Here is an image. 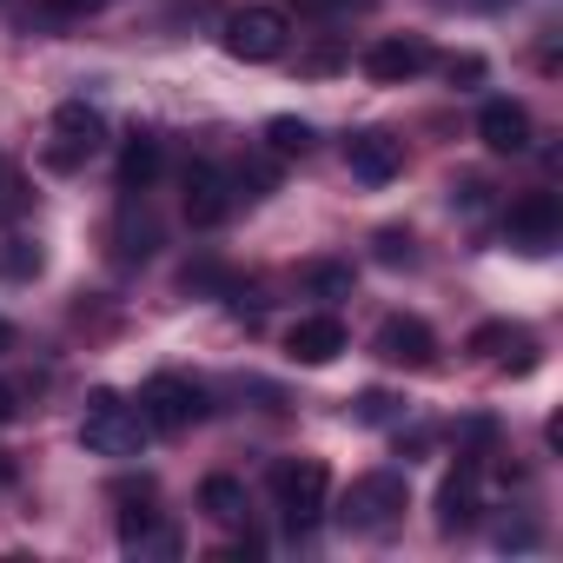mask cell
Masks as SVG:
<instances>
[{"label":"cell","instance_id":"6da1fadb","mask_svg":"<svg viewBox=\"0 0 563 563\" xmlns=\"http://www.w3.org/2000/svg\"><path fill=\"white\" fill-rule=\"evenodd\" d=\"M405 510H411V484H405V471H365V477L345 490L339 523H345L352 537H385V530L405 523Z\"/></svg>","mask_w":563,"mask_h":563},{"label":"cell","instance_id":"7a4b0ae2","mask_svg":"<svg viewBox=\"0 0 563 563\" xmlns=\"http://www.w3.org/2000/svg\"><path fill=\"white\" fill-rule=\"evenodd\" d=\"M325 497H332V471L319 457H278L272 464V504L286 517V530H312L325 517Z\"/></svg>","mask_w":563,"mask_h":563},{"label":"cell","instance_id":"3957f363","mask_svg":"<svg viewBox=\"0 0 563 563\" xmlns=\"http://www.w3.org/2000/svg\"><path fill=\"white\" fill-rule=\"evenodd\" d=\"M146 411H133L126 398H113V391H100L93 405H87V418H80V444L93 451V457H140L146 451Z\"/></svg>","mask_w":563,"mask_h":563},{"label":"cell","instance_id":"277c9868","mask_svg":"<svg viewBox=\"0 0 563 563\" xmlns=\"http://www.w3.org/2000/svg\"><path fill=\"white\" fill-rule=\"evenodd\" d=\"M140 411H146L153 431H192L206 418V391L192 378H179V372H153L146 391H140Z\"/></svg>","mask_w":563,"mask_h":563},{"label":"cell","instance_id":"5b68a950","mask_svg":"<svg viewBox=\"0 0 563 563\" xmlns=\"http://www.w3.org/2000/svg\"><path fill=\"white\" fill-rule=\"evenodd\" d=\"M225 54L232 60H278L286 54V14L278 8H239L232 21H225Z\"/></svg>","mask_w":563,"mask_h":563},{"label":"cell","instance_id":"8992f818","mask_svg":"<svg viewBox=\"0 0 563 563\" xmlns=\"http://www.w3.org/2000/svg\"><path fill=\"white\" fill-rule=\"evenodd\" d=\"M504 232H510L517 252H550V245L563 239V199H556V192H523V199L510 206Z\"/></svg>","mask_w":563,"mask_h":563},{"label":"cell","instance_id":"52a82bcc","mask_svg":"<svg viewBox=\"0 0 563 563\" xmlns=\"http://www.w3.org/2000/svg\"><path fill=\"white\" fill-rule=\"evenodd\" d=\"M100 140H107V120H100L87 100H67V107L54 113V146H47V166H60V173H67V166H80Z\"/></svg>","mask_w":563,"mask_h":563},{"label":"cell","instance_id":"ba28073f","mask_svg":"<svg viewBox=\"0 0 563 563\" xmlns=\"http://www.w3.org/2000/svg\"><path fill=\"white\" fill-rule=\"evenodd\" d=\"M179 206H186V219H192L199 232H212V225L232 219V179H225L212 159H192V166H186V199H179Z\"/></svg>","mask_w":563,"mask_h":563},{"label":"cell","instance_id":"9c48e42d","mask_svg":"<svg viewBox=\"0 0 563 563\" xmlns=\"http://www.w3.org/2000/svg\"><path fill=\"white\" fill-rule=\"evenodd\" d=\"M372 345H378L385 365H405V372H431V365H438V339H431V325H424V319H405V312L385 319Z\"/></svg>","mask_w":563,"mask_h":563},{"label":"cell","instance_id":"30bf717a","mask_svg":"<svg viewBox=\"0 0 563 563\" xmlns=\"http://www.w3.org/2000/svg\"><path fill=\"white\" fill-rule=\"evenodd\" d=\"M431 67V47L418 41V34H391V41H378L372 54H365V74L378 80V87H405V80H418Z\"/></svg>","mask_w":563,"mask_h":563},{"label":"cell","instance_id":"8fae6325","mask_svg":"<svg viewBox=\"0 0 563 563\" xmlns=\"http://www.w3.org/2000/svg\"><path fill=\"white\" fill-rule=\"evenodd\" d=\"M345 166H352L358 186H391L398 166H405V146L391 133H352L345 140Z\"/></svg>","mask_w":563,"mask_h":563},{"label":"cell","instance_id":"7c38bea8","mask_svg":"<svg viewBox=\"0 0 563 563\" xmlns=\"http://www.w3.org/2000/svg\"><path fill=\"white\" fill-rule=\"evenodd\" d=\"M286 352H292L299 365H332V358L345 352V325H339L332 312H312V319H299V325L286 332Z\"/></svg>","mask_w":563,"mask_h":563},{"label":"cell","instance_id":"4fadbf2b","mask_svg":"<svg viewBox=\"0 0 563 563\" xmlns=\"http://www.w3.org/2000/svg\"><path fill=\"white\" fill-rule=\"evenodd\" d=\"M477 140H484L490 153H523V146H530V113H523L517 100H484Z\"/></svg>","mask_w":563,"mask_h":563},{"label":"cell","instance_id":"5bb4252c","mask_svg":"<svg viewBox=\"0 0 563 563\" xmlns=\"http://www.w3.org/2000/svg\"><path fill=\"white\" fill-rule=\"evenodd\" d=\"M438 523H444V530H471V523H477V464H457V471L438 484Z\"/></svg>","mask_w":563,"mask_h":563},{"label":"cell","instance_id":"9a60e30c","mask_svg":"<svg viewBox=\"0 0 563 563\" xmlns=\"http://www.w3.org/2000/svg\"><path fill=\"white\" fill-rule=\"evenodd\" d=\"M159 159H166L159 140H153V133H133V140L120 146V186H126V192H146V186L159 179Z\"/></svg>","mask_w":563,"mask_h":563},{"label":"cell","instance_id":"2e32d148","mask_svg":"<svg viewBox=\"0 0 563 563\" xmlns=\"http://www.w3.org/2000/svg\"><path fill=\"white\" fill-rule=\"evenodd\" d=\"M199 510H206L212 523H245V484L225 477V471H212V477L199 484Z\"/></svg>","mask_w":563,"mask_h":563},{"label":"cell","instance_id":"e0dca14e","mask_svg":"<svg viewBox=\"0 0 563 563\" xmlns=\"http://www.w3.org/2000/svg\"><path fill=\"white\" fill-rule=\"evenodd\" d=\"M120 543H126V550H159V556H173V550H179V537H173V530H159V523H153V510H126V517H120Z\"/></svg>","mask_w":563,"mask_h":563},{"label":"cell","instance_id":"ac0fdd59","mask_svg":"<svg viewBox=\"0 0 563 563\" xmlns=\"http://www.w3.org/2000/svg\"><path fill=\"white\" fill-rule=\"evenodd\" d=\"M306 146H312V126H306V120H292V113L265 120V153H272V159H299Z\"/></svg>","mask_w":563,"mask_h":563},{"label":"cell","instance_id":"d6986e66","mask_svg":"<svg viewBox=\"0 0 563 563\" xmlns=\"http://www.w3.org/2000/svg\"><path fill=\"white\" fill-rule=\"evenodd\" d=\"M306 292H319V299H352V265H345V258H312V265H306Z\"/></svg>","mask_w":563,"mask_h":563},{"label":"cell","instance_id":"ffe728a7","mask_svg":"<svg viewBox=\"0 0 563 563\" xmlns=\"http://www.w3.org/2000/svg\"><path fill=\"white\" fill-rule=\"evenodd\" d=\"M299 14H312V21H352V14H372L378 0H292Z\"/></svg>","mask_w":563,"mask_h":563},{"label":"cell","instance_id":"44dd1931","mask_svg":"<svg viewBox=\"0 0 563 563\" xmlns=\"http://www.w3.org/2000/svg\"><path fill=\"white\" fill-rule=\"evenodd\" d=\"M272 179H278V166H272V159H245V166H239V192H232V199H265V192H272Z\"/></svg>","mask_w":563,"mask_h":563},{"label":"cell","instance_id":"7402d4cb","mask_svg":"<svg viewBox=\"0 0 563 563\" xmlns=\"http://www.w3.org/2000/svg\"><path fill=\"white\" fill-rule=\"evenodd\" d=\"M504 345H523V332H517V325H477V332H471V352H477V358H497Z\"/></svg>","mask_w":563,"mask_h":563},{"label":"cell","instance_id":"603a6c76","mask_svg":"<svg viewBox=\"0 0 563 563\" xmlns=\"http://www.w3.org/2000/svg\"><path fill=\"white\" fill-rule=\"evenodd\" d=\"M378 258H385V265H411V258H418V252H411V232H398V225L378 232Z\"/></svg>","mask_w":563,"mask_h":563},{"label":"cell","instance_id":"cb8c5ba5","mask_svg":"<svg viewBox=\"0 0 563 563\" xmlns=\"http://www.w3.org/2000/svg\"><path fill=\"white\" fill-rule=\"evenodd\" d=\"M358 418H365V424H385V418H398V398H391V391H365V398H358Z\"/></svg>","mask_w":563,"mask_h":563},{"label":"cell","instance_id":"d4e9b609","mask_svg":"<svg viewBox=\"0 0 563 563\" xmlns=\"http://www.w3.org/2000/svg\"><path fill=\"white\" fill-rule=\"evenodd\" d=\"M14 206H21V173L0 159V212H14Z\"/></svg>","mask_w":563,"mask_h":563},{"label":"cell","instance_id":"484cf974","mask_svg":"<svg viewBox=\"0 0 563 563\" xmlns=\"http://www.w3.org/2000/svg\"><path fill=\"white\" fill-rule=\"evenodd\" d=\"M339 60H345L339 47H319V54H306L299 67H306V74H339Z\"/></svg>","mask_w":563,"mask_h":563},{"label":"cell","instance_id":"4316f807","mask_svg":"<svg viewBox=\"0 0 563 563\" xmlns=\"http://www.w3.org/2000/svg\"><path fill=\"white\" fill-rule=\"evenodd\" d=\"M47 8H54V14H67V21H80V14H100L107 0H47Z\"/></svg>","mask_w":563,"mask_h":563},{"label":"cell","instance_id":"83f0119b","mask_svg":"<svg viewBox=\"0 0 563 563\" xmlns=\"http://www.w3.org/2000/svg\"><path fill=\"white\" fill-rule=\"evenodd\" d=\"M444 74H451V87H457V80H484V60H471V54H464V60H451Z\"/></svg>","mask_w":563,"mask_h":563},{"label":"cell","instance_id":"f1b7e54d","mask_svg":"<svg viewBox=\"0 0 563 563\" xmlns=\"http://www.w3.org/2000/svg\"><path fill=\"white\" fill-rule=\"evenodd\" d=\"M8 272H21V278H27V272H41V252H27V245H14V252H8Z\"/></svg>","mask_w":563,"mask_h":563},{"label":"cell","instance_id":"f546056e","mask_svg":"<svg viewBox=\"0 0 563 563\" xmlns=\"http://www.w3.org/2000/svg\"><path fill=\"white\" fill-rule=\"evenodd\" d=\"M14 411H21V405H14V385H8V378H0V424H8Z\"/></svg>","mask_w":563,"mask_h":563},{"label":"cell","instance_id":"4dcf8cb0","mask_svg":"<svg viewBox=\"0 0 563 563\" xmlns=\"http://www.w3.org/2000/svg\"><path fill=\"white\" fill-rule=\"evenodd\" d=\"M8 345H14V325H8V319H0V352H8Z\"/></svg>","mask_w":563,"mask_h":563},{"label":"cell","instance_id":"1f68e13d","mask_svg":"<svg viewBox=\"0 0 563 563\" xmlns=\"http://www.w3.org/2000/svg\"><path fill=\"white\" fill-rule=\"evenodd\" d=\"M0 484H14V464H8V457H0Z\"/></svg>","mask_w":563,"mask_h":563}]
</instances>
